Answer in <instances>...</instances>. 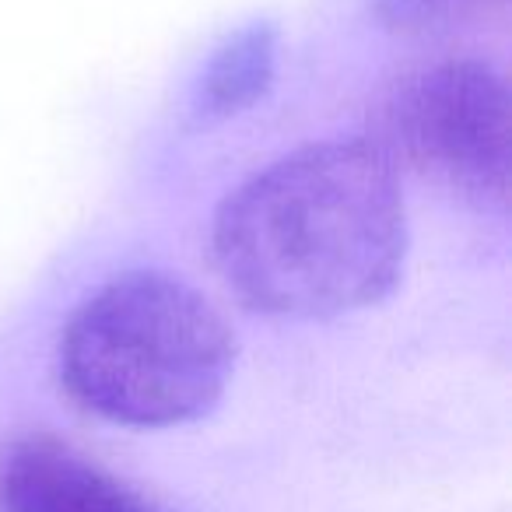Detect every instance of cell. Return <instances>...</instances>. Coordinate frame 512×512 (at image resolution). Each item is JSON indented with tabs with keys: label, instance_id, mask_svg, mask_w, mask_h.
<instances>
[{
	"label": "cell",
	"instance_id": "3",
	"mask_svg": "<svg viewBox=\"0 0 512 512\" xmlns=\"http://www.w3.org/2000/svg\"><path fill=\"white\" fill-rule=\"evenodd\" d=\"M512 102L502 74L477 60H446L390 85L365 141L397 176H414L474 207L509 200Z\"/></svg>",
	"mask_w": 512,
	"mask_h": 512
},
{
	"label": "cell",
	"instance_id": "6",
	"mask_svg": "<svg viewBox=\"0 0 512 512\" xmlns=\"http://www.w3.org/2000/svg\"><path fill=\"white\" fill-rule=\"evenodd\" d=\"M481 4L484 0H376V18L393 32H428Z\"/></svg>",
	"mask_w": 512,
	"mask_h": 512
},
{
	"label": "cell",
	"instance_id": "1",
	"mask_svg": "<svg viewBox=\"0 0 512 512\" xmlns=\"http://www.w3.org/2000/svg\"><path fill=\"white\" fill-rule=\"evenodd\" d=\"M211 256L228 292L253 313H358L404 278V186L365 137L309 144L228 193L214 214Z\"/></svg>",
	"mask_w": 512,
	"mask_h": 512
},
{
	"label": "cell",
	"instance_id": "4",
	"mask_svg": "<svg viewBox=\"0 0 512 512\" xmlns=\"http://www.w3.org/2000/svg\"><path fill=\"white\" fill-rule=\"evenodd\" d=\"M0 512H169L50 432L0 446Z\"/></svg>",
	"mask_w": 512,
	"mask_h": 512
},
{
	"label": "cell",
	"instance_id": "5",
	"mask_svg": "<svg viewBox=\"0 0 512 512\" xmlns=\"http://www.w3.org/2000/svg\"><path fill=\"white\" fill-rule=\"evenodd\" d=\"M278 71V29L253 22L228 36L204 64L193 92V116L204 127L242 116L264 99Z\"/></svg>",
	"mask_w": 512,
	"mask_h": 512
},
{
	"label": "cell",
	"instance_id": "2",
	"mask_svg": "<svg viewBox=\"0 0 512 512\" xmlns=\"http://www.w3.org/2000/svg\"><path fill=\"white\" fill-rule=\"evenodd\" d=\"M235 369L228 320L190 281L130 271L92 292L57 348L60 386L123 428H176L211 411Z\"/></svg>",
	"mask_w": 512,
	"mask_h": 512
}]
</instances>
